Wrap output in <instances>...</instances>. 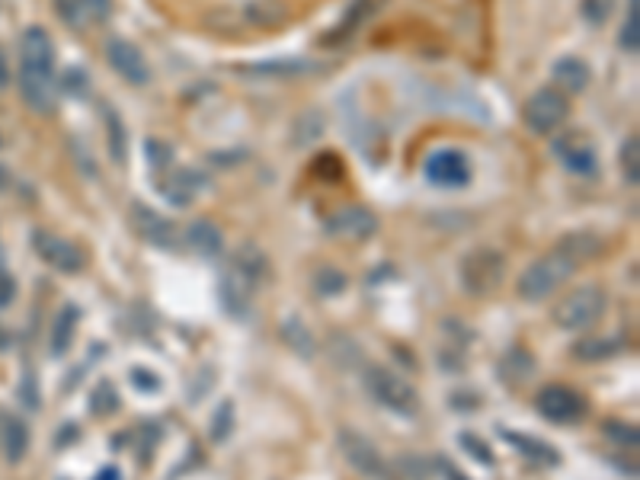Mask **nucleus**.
Here are the masks:
<instances>
[{
    "mask_svg": "<svg viewBox=\"0 0 640 480\" xmlns=\"http://www.w3.org/2000/svg\"><path fill=\"white\" fill-rule=\"evenodd\" d=\"M602 250V237L596 234H567L560 237V244L551 250V253L538 256L535 263L528 266L525 272L519 276V298L522 301H544L551 298L564 282L573 276L586 260Z\"/></svg>",
    "mask_w": 640,
    "mask_h": 480,
    "instance_id": "obj_1",
    "label": "nucleus"
},
{
    "mask_svg": "<svg viewBox=\"0 0 640 480\" xmlns=\"http://www.w3.org/2000/svg\"><path fill=\"white\" fill-rule=\"evenodd\" d=\"M20 93L36 112L55 109V45L42 26H29L20 39Z\"/></svg>",
    "mask_w": 640,
    "mask_h": 480,
    "instance_id": "obj_2",
    "label": "nucleus"
},
{
    "mask_svg": "<svg viewBox=\"0 0 640 480\" xmlns=\"http://www.w3.org/2000/svg\"><path fill=\"white\" fill-rule=\"evenodd\" d=\"M605 292L599 285H580L554 304V324L560 330H586L605 314Z\"/></svg>",
    "mask_w": 640,
    "mask_h": 480,
    "instance_id": "obj_3",
    "label": "nucleus"
},
{
    "mask_svg": "<svg viewBox=\"0 0 640 480\" xmlns=\"http://www.w3.org/2000/svg\"><path fill=\"white\" fill-rule=\"evenodd\" d=\"M570 116V100L567 93H560L557 87H541L538 93L528 96L522 119L535 135H554Z\"/></svg>",
    "mask_w": 640,
    "mask_h": 480,
    "instance_id": "obj_4",
    "label": "nucleus"
},
{
    "mask_svg": "<svg viewBox=\"0 0 640 480\" xmlns=\"http://www.w3.org/2000/svg\"><path fill=\"white\" fill-rule=\"evenodd\" d=\"M365 388H368V394L378 400V404H384V407L394 410V413H404V416H413L416 413L413 388H410V384L404 381L400 375H394L391 368L368 365L365 368Z\"/></svg>",
    "mask_w": 640,
    "mask_h": 480,
    "instance_id": "obj_5",
    "label": "nucleus"
},
{
    "mask_svg": "<svg viewBox=\"0 0 640 480\" xmlns=\"http://www.w3.org/2000/svg\"><path fill=\"white\" fill-rule=\"evenodd\" d=\"M535 407L544 420H551V423H560V426H570V423H580V420H583L586 410H589V404H586L583 394L573 391V388H567V384H548V388L538 391Z\"/></svg>",
    "mask_w": 640,
    "mask_h": 480,
    "instance_id": "obj_6",
    "label": "nucleus"
},
{
    "mask_svg": "<svg viewBox=\"0 0 640 480\" xmlns=\"http://www.w3.org/2000/svg\"><path fill=\"white\" fill-rule=\"evenodd\" d=\"M32 250L39 253V260L45 266H52L55 272L64 276H77L87 266V253L68 237H58L52 231H32Z\"/></svg>",
    "mask_w": 640,
    "mask_h": 480,
    "instance_id": "obj_7",
    "label": "nucleus"
},
{
    "mask_svg": "<svg viewBox=\"0 0 640 480\" xmlns=\"http://www.w3.org/2000/svg\"><path fill=\"white\" fill-rule=\"evenodd\" d=\"M423 173L432 186H442V189H464L471 183V160L468 154L458 151V148H439L432 151L423 164Z\"/></svg>",
    "mask_w": 640,
    "mask_h": 480,
    "instance_id": "obj_8",
    "label": "nucleus"
},
{
    "mask_svg": "<svg viewBox=\"0 0 640 480\" xmlns=\"http://www.w3.org/2000/svg\"><path fill=\"white\" fill-rule=\"evenodd\" d=\"M340 452L352 464V471H359L362 477L388 480V461H384L378 445L368 436L356 429H340Z\"/></svg>",
    "mask_w": 640,
    "mask_h": 480,
    "instance_id": "obj_9",
    "label": "nucleus"
},
{
    "mask_svg": "<svg viewBox=\"0 0 640 480\" xmlns=\"http://www.w3.org/2000/svg\"><path fill=\"white\" fill-rule=\"evenodd\" d=\"M506 260L493 250H477V253L464 256L461 266V282L471 295H490L500 282H503Z\"/></svg>",
    "mask_w": 640,
    "mask_h": 480,
    "instance_id": "obj_10",
    "label": "nucleus"
},
{
    "mask_svg": "<svg viewBox=\"0 0 640 480\" xmlns=\"http://www.w3.org/2000/svg\"><path fill=\"white\" fill-rule=\"evenodd\" d=\"M106 61L132 87H144L151 80V68H148V58L141 55V48L135 42L122 39V36H112L106 42Z\"/></svg>",
    "mask_w": 640,
    "mask_h": 480,
    "instance_id": "obj_11",
    "label": "nucleus"
},
{
    "mask_svg": "<svg viewBox=\"0 0 640 480\" xmlns=\"http://www.w3.org/2000/svg\"><path fill=\"white\" fill-rule=\"evenodd\" d=\"M253 288L256 279L247 276V272L240 269L237 263H231L224 269L221 276V285H218V298H221L224 311L231 314V317H247L250 314V304H253Z\"/></svg>",
    "mask_w": 640,
    "mask_h": 480,
    "instance_id": "obj_12",
    "label": "nucleus"
},
{
    "mask_svg": "<svg viewBox=\"0 0 640 480\" xmlns=\"http://www.w3.org/2000/svg\"><path fill=\"white\" fill-rule=\"evenodd\" d=\"M324 231L336 240L362 244V240H368L372 234L378 231V218H375V212H368V208H362V205L340 208V212L330 215V221L324 224Z\"/></svg>",
    "mask_w": 640,
    "mask_h": 480,
    "instance_id": "obj_13",
    "label": "nucleus"
},
{
    "mask_svg": "<svg viewBox=\"0 0 640 480\" xmlns=\"http://www.w3.org/2000/svg\"><path fill=\"white\" fill-rule=\"evenodd\" d=\"M554 154L570 173L576 176H592L599 170V157L592 151V144L583 135H560L554 138Z\"/></svg>",
    "mask_w": 640,
    "mask_h": 480,
    "instance_id": "obj_14",
    "label": "nucleus"
},
{
    "mask_svg": "<svg viewBox=\"0 0 640 480\" xmlns=\"http://www.w3.org/2000/svg\"><path fill=\"white\" fill-rule=\"evenodd\" d=\"M132 221H135V231L141 234V240H148L151 247L176 250V228H173V221L160 218L154 208L135 202V205H132Z\"/></svg>",
    "mask_w": 640,
    "mask_h": 480,
    "instance_id": "obj_15",
    "label": "nucleus"
},
{
    "mask_svg": "<svg viewBox=\"0 0 640 480\" xmlns=\"http://www.w3.org/2000/svg\"><path fill=\"white\" fill-rule=\"evenodd\" d=\"M208 186L205 173L199 170H173V173L164 180V199L173 202V205H189V202L199 199V192Z\"/></svg>",
    "mask_w": 640,
    "mask_h": 480,
    "instance_id": "obj_16",
    "label": "nucleus"
},
{
    "mask_svg": "<svg viewBox=\"0 0 640 480\" xmlns=\"http://www.w3.org/2000/svg\"><path fill=\"white\" fill-rule=\"evenodd\" d=\"M0 448H4V458L10 464H20L29 452V426H26L23 416L7 413L0 420Z\"/></svg>",
    "mask_w": 640,
    "mask_h": 480,
    "instance_id": "obj_17",
    "label": "nucleus"
},
{
    "mask_svg": "<svg viewBox=\"0 0 640 480\" xmlns=\"http://www.w3.org/2000/svg\"><path fill=\"white\" fill-rule=\"evenodd\" d=\"M554 84H557L560 93H583L586 87H589V64L583 61V58L576 55H564L554 61V71H551Z\"/></svg>",
    "mask_w": 640,
    "mask_h": 480,
    "instance_id": "obj_18",
    "label": "nucleus"
},
{
    "mask_svg": "<svg viewBox=\"0 0 640 480\" xmlns=\"http://www.w3.org/2000/svg\"><path fill=\"white\" fill-rule=\"evenodd\" d=\"M500 436H503L506 442H509L519 455L532 458L535 464H544V468H557L560 464V452L554 445H548V442L535 439V436H522V432H512V429H500Z\"/></svg>",
    "mask_w": 640,
    "mask_h": 480,
    "instance_id": "obj_19",
    "label": "nucleus"
},
{
    "mask_svg": "<svg viewBox=\"0 0 640 480\" xmlns=\"http://www.w3.org/2000/svg\"><path fill=\"white\" fill-rule=\"evenodd\" d=\"M378 4H381V0H352L343 20H340V23H336L333 29L327 32V45H336V42L349 39L352 32L359 29L365 20H372V16L378 13Z\"/></svg>",
    "mask_w": 640,
    "mask_h": 480,
    "instance_id": "obj_20",
    "label": "nucleus"
},
{
    "mask_svg": "<svg viewBox=\"0 0 640 480\" xmlns=\"http://www.w3.org/2000/svg\"><path fill=\"white\" fill-rule=\"evenodd\" d=\"M186 244H189L192 253L215 256V253H221L224 237L212 221H192L189 228H186Z\"/></svg>",
    "mask_w": 640,
    "mask_h": 480,
    "instance_id": "obj_21",
    "label": "nucleus"
},
{
    "mask_svg": "<svg viewBox=\"0 0 640 480\" xmlns=\"http://www.w3.org/2000/svg\"><path fill=\"white\" fill-rule=\"evenodd\" d=\"M77 324H80L77 308H74V304L61 308V314L55 317V327H52V356H64V352L71 349L74 333H77Z\"/></svg>",
    "mask_w": 640,
    "mask_h": 480,
    "instance_id": "obj_22",
    "label": "nucleus"
},
{
    "mask_svg": "<svg viewBox=\"0 0 640 480\" xmlns=\"http://www.w3.org/2000/svg\"><path fill=\"white\" fill-rule=\"evenodd\" d=\"M244 74H304L311 71V64L304 61V58H276V61H260V64H247V68H240Z\"/></svg>",
    "mask_w": 640,
    "mask_h": 480,
    "instance_id": "obj_23",
    "label": "nucleus"
},
{
    "mask_svg": "<svg viewBox=\"0 0 640 480\" xmlns=\"http://www.w3.org/2000/svg\"><path fill=\"white\" fill-rule=\"evenodd\" d=\"M247 20L256 26H279L288 20V10L282 7L279 0H256L247 7Z\"/></svg>",
    "mask_w": 640,
    "mask_h": 480,
    "instance_id": "obj_24",
    "label": "nucleus"
},
{
    "mask_svg": "<svg viewBox=\"0 0 640 480\" xmlns=\"http://www.w3.org/2000/svg\"><path fill=\"white\" fill-rule=\"evenodd\" d=\"M106 128H109V154H112V160L125 167L128 138H125V125H122V119L116 116V109H106Z\"/></svg>",
    "mask_w": 640,
    "mask_h": 480,
    "instance_id": "obj_25",
    "label": "nucleus"
},
{
    "mask_svg": "<svg viewBox=\"0 0 640 480\" xmlns=\"http://www.w3.org/2000/svg\"><path fill=\"white\" fill-rule=\"evenodd\" d=\"M618 349H621L618 340H583V343L573 346V356L583 362H599V359H612Z\"/></svg>",
    "mask_w": 640,
    "mask_h": 480,
    "instance_id": "obj_26",
    "label": "nucleus"
},
{
    "mask_svg": "<svg viewBox=\"0 0 640 480\" xmlns=\"http://www.w3.org/2000/svg\"><path fill=\"white\" fill-rule=\"evenodd\" d=\"M618 45H621L624 52L637 55V48H640V0H628V20H624V26H621V39H618Z\"/></svg>",
    "mask_w": 640,
    "mask_h": 480,
    "instance_id": "obj_27",
    "label": "nucleus"
},
{
    "mask_svg": "<svg viewBox=\"0 0 640 480\" xmlns=\"http://www.w3.org/2000/svg\"><path fill=\"white\" fill-rule=\"evenodd\" d=\"M119 410V391L112 388V381H100L90 394V413L93 416H109Z\"/></svg>",
    "mask_w": 640,
    "mask_h": 480,
    "instance_id": "obj_28",
    "label": "nucleus"
},
{
    "mask_svg": "<svg viewBox=\"0 0 640 480\" xmlns=\"http://www.w3.org/2000/svg\"><path fill=\"white\" fill-rule=\"evenodd\" d=\"M314 288H317V295L333 298L346 288V276L336 269V266H320V269L314 272Z\"/></svg>",
    "mask_w": 640,
    "mask_h": 480,
    "instance_id": "obj_29",
    "label": "nucleus"
},
{
    "mask_svg": "<svg viewBox=\"0 0 640 480\" xmlns=\"http://www.w3.org/2000/svg\"><path fill=\"white\" fill-rule=\"evenodd\" d=\"M621 170H624L628 186L640 183V141H637V135H631L628 141L621 144Z\"/></svg>",
    "mask_w": 640,
    "mask_h": 480,
    "instance_id": "obj_30",
    "label": "nucleus"
},
{
    "mask_svg": "<svg viewBox=\"0 0 640 480\" xmlns=\"http://www.w3.org/2000/svg\"><path fill=\"white\" fill-rule=\"evenodd\" d=\"M602 432H605L608 439L615 442V445H624V448H637L640 445V432L634 423H624V420H608L605 426H602Z\"/></svg>",
    "mask_w": 640,
    "mask_h": 480,
    "instance_id": "obj_31",
    "label": "nucleus"
},
{
    "mask_svg": "<svg viewBox=\"0 0 640 480\" xmlns=\"http://www.w3.org/2000/svg\"><path fill=\"white\" fill-rule=\"evenodd\" d=\"M282 333H285V340L292 343V349H298L301 356H311L314 352V340H311V333L304 330V324L298 317H292V320H285V327H282Z\"/></svg>",
    "mask_w": 640,
    "mask_h": 480,
    "instance_id": "obj_32",
    "label": "nucleus"
},
{
    "mask_svg": "<svg viewBox=\"0 0 640 480\" xmlns=\"http://www.w3.org/2000/svg\"><path fill=\"white\" fill-rule=\"evenodd\" d=\"M615 10V0H580V13H583L586 23L602 26Z\"/></svg>",
    "mask_w": 640,
    "mask_h": 480,
    "instance_id": "obj_33",
    "label": "nucleus"
},
{
    "mask_svg": "<svg viewBox=\"0 0 640 480\" xmlns=\"http://www.w3.org/2000/svg\"><path fill=\"white\" fill-rule=\"evenodd\" d=\"M55 10L61 16L64 23L80 29V26L87 23V13H84V0H55Z\"/></svg>",
    "mask_w": 640,
    "mask_h": 480,
    "instance_id": "obj_34",
    "label": "nucleus"
},
{
    "mask_svg": "<svg viewBox=\"0 0 640 480\" xmlns=\"http://www.w3.org/2000/svg\"><path fill=\"white\" fill-rule=\"evenodd\" d=\"M458 442H461L464 452H468L471 458H477L480 464H493V455H490V448L484 445V442H480L477 436H471V432H461V436H458Z\"/></svg>",
    "mask_w": 640,
    "mask_h": 480,
    "instance_id": "obj_35",
    "label": "nucleus"
},
{
    "mask_svg": "<svg viewBox=\"0 0 640 480\" xmlns=\"http://www.w3.org/2000/svg\"><path fill=\"white\" fill-rule=\"evenodd\" d=\"M231 426H234V407H231V404H221V410L215 413V423H212V439H215V442L228 439Z\"/></svg>",
    "mask_w": 640,
    "mask_h": 480,
    "instance_id": "obj_36",
    "label": "nucleus"
},
{
    "mask_svg": "<svg viewBox=\"0 0 640 480\" xmlns=\"http://www.w3.org/2000/svg\"><path fill=\"white\" fill-rule=\"evenodd\" d=\"M109 10L112 0H84V13H87V20H96V23L109 20Z\"/></svg>",
    "mask_w": 640,
    "mask_h": 480,
    "instance_id": "obj_37",
    "label": "nucleus"
},
{
    "mask_svg": "<svg viewBox=\"0 0 640 480\" xmlns=\"http://www.w3.org/2000/svg\"><path fill=\"white\" fill-rule=\"evenodd\" d=\"M148 154H151V167L154 170L170 167V157H173V151H170L167 144H160V141H148Z\"/></svg>",
    "mask_w": 640,
    "mask_h": 480,
    "instance_id": "obj_38",
    "label": "nucleus"
},
{
    "mask_svg": "<svg viewBox=\"0 0 640 480\" xmlns=\"http://www.w3.org/2000/svg\"><path fill=\"white\" fill-rule=\"evenodd\" d=\"M13 295H16V285H13V279H10L7 272H0V308H4V304H10V301H13Z\"/></svg>",
    "mask_w": 640,
    "mask_h": 480,
    "instance_id": "obj_39",
    "label": "nucleus"
},
{
    "mask_svg": "<svg viewBox=\"0 0 640 480\" xmlns=\"http://www.w3.org/2000/svg\"><path fill=\"white\" fill-rule=\"evenodd\" d=\"M132 381H135V384H144V388H151V391H157V378L148 375V372H132Z\"/></svg>",
    "mask_w": 640,
    "mask_h": 480,
    "instance_id": "obj_40",
    "label": "nucleus"
},
{
    "mask_svg": "<svg viewBox=\"0 0 640 480\" xmlns=\"http://www.w3.org/2000/svg\"><path fill=\"white\" fill-rule=\"evenodd\" d=\"M10 84V64H7V55H4V48H0V87H7Z\"/></svg>",
    "mask_w": 640,
    "mask_h": 480,
    "instance_id": "obj_41",
    "label": "nucleus"
},
{
    "mask_svg": "<svg viewBox=\"0 0 640 480\" xmlns=\"http://www.w3.org/2000/svg\"><path fill=\"white\" fill-rule=\"evenodd\" d=\"M100 480H119V474H116V468H103V474H100Z\"/></svg>",
    "mask_w": 640,
    "mask_h": 480,
    "instance_id": "obj_42",
    "label": "nucleus"
},
{
    "mask_svg": "<svg viewBox=\"0 0 640 480\" xmlns=\"http://www.w3.org/2000/svg\"><path fill=\"white\" fill-rule=\"evenodd\" d=\"M4 186H7V170L0 167V189H4Z\"/></svg>",
    "mask_w": 640,
    "mask_h": 480,
    "instance_id": "obj_43",
    "label": "nucleus"
}]
</instances>
